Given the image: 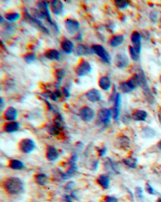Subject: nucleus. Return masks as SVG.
Wrapping results in <instances>:
<instances>
[{"label":"nucleus","mask_w":161,"mask_h":202,"mask_svg":"<svg viewBox=\"0 0 161 202\" xmlns=\"http://www.w3.org/2000/svg\"><path fill=\"white\" fill-rule=\"evenodd\" d=\"M4 187L6 192L11 195H18L23 192L24 185L23 181L17 177H9L4 183Z\"/></svg>","instance_id":"1"},{"label":"nucleus","mask_w":161,"mask_h":202,"mask_svg":"<svg viewBox=\"0 0 161 202\" xmlns=\"http://www.w3.org/2000/svg\"><path fill=\"white\" fill-rule=\"evenodd\" d=\"M137 75L138 78H139V86H141L142 89L144 90V96L148 99V101L152 102L154 98H153V95L151 94V91L150 90V88H149V85H148L147 78L145 77L144 73L143 72L142 69H139L137 73Z\"/></svg>","instance_id":"2"},{"label":"nucleus","mask_w":161,"mask_h":202,"mask_svg":"<svg viewBox=\"0 0 161 202\" xmlns=\"http://www.w3.org/2000/svg\"><path fill=\"white\" fill-rule=\"evenodd\" d=\"M92 71L91 64L85 60H80L75 68V73L77 77H85L89 75Z\"/></svg>","instance_id":"3"},{"label":"nucleus","mask_w":161,"mask_h":202,"mask_svg":"<svg viewBox=\"0 0 161 202\" xmlns=\"http://www.w3.org/2000/svg\"><path fill=\"white\" fill-rule=\"evenodd\" d=\"M91 48H92L94 53L96 54L97 57H99L102 59V61H104L106 63H111V56L103 46H102L100 44H94Z\"/></svg>","instance_id":"4"},{"label":"nucleus","mask_w":161,"mask_h":202,"mask_svg":"<svg viewBox=\"0 0 161 202\" xmlns=\"http://www.w3.org/2000/svg\"><path fill=\"white\" fill-rule=\"evenodd\" d=\"M36 147L35 142L31 138H24L19 143V148L22 152L28 154L33 152V150Z\"/></svg>","instance_id":"5"},{"label":"nucleus","mask_w":161,"mask_h":202,"mask_svg":"<svg viewBox=\"0 0 161 202\" xmlns=\"http://www.w3.org/2000/svg\"><path fill=\"white\" fill-rule=\"evenodd\" d=\"M79 115L83 121L90 122L94 119L95 114L92 108L89 107V106H83L80 108L79 110Z\"/></svg>","instance_id":"6"},{"label":"nucleus","mask_w":161,"mask_h":202,"mask_svg":"<svg viewBox=\"0 0 161 202\" xmlns=\"http://www.w3.org/2000/svg\"><path fill=\"white\" fill-rule=\"evenodd\" d=\"M25 18H26L29 22H31L32 24H34L36 27H38V28H40V30L42 31L43 32H44V33H46V34L50 33L49 30H48L47 27L44 26V24H43V23H42V22H40V21L39 20V19H37V18H36V17H34V16H32L30 14H29V12H28V10H25Z\"/></svg>","instance_id":"7"},{"label":"nucleus","mask_w":161,"mask_h":202,"mask_svg":"<svg viewBox=\"0 0 161 202\" xmlns=\"http://www.w3.org/2000/svg\"><path fill=\"white\" fill-rule=\"evenodd\" d=\"M65 28L68 32L71 35L77 33L80 27V24L77 20H73V19H66L64 21Z\"/></svg>","instance_id":"8"},{"label":"nucleus","mask_w":161,"mask_h":202,"mask_svg":"<svg viewBox=\"0 0 161 202\" xmlns=\"http://www.w3.org/2000/svg\"><path fill=\"white\" fill-rule=\"evenodd\" d=\"M114 64L119 68H124L129 64V58L124 53H118L114 58Z\"/></svg>","instance_id":"9"},{"label":"nucleus","mask_w":161,"mask_h":202,"mask_svg":"<svg viewBox=\"0 0 161 202\" xmlns=\"http://www.w3.org/2000/svg\"><path fill=\"white\" fill-rule=\"evenodd\" d=\"M85 97L91 102H97L102 100V94L97 89H91L85 94Z\"/></svg>","instance_id":"10"},{"label":"nucleus","mask_w":161,"mask_h":202,"mask_svg":"<svg viewBox=\"0 0 161 202\" xmlns=\"http://www.w3.org/2000/svg\"><path fill=\"white\" fill-rule=\"evenodd\" d=\"M97 115L102 122H103L105 124H108L111 122V118L112 117L111 110H109L107 108H102L98 111Z\"/></svg>","instance_id":"11"},{"label":"nucleus","mask_w":161,"mask_h":202,"mask_svg":"<svg viewBox=\"0 0 161 202\" xmlns=\"http://www.w3.org/2000/svg\"><path fill=\"white\" fill-rule=\"evenodd\" d=\"M115 146H117V147H118V148L123 149V150H127L131 146V140L127 136L121 135V136L118 137Z\"/></svg>","instance_id":"12"},{"label":"nucleus","mask_w":161,"mask_h":202,"mask_svg":"<svg viewBox=\"0 0 161 202\" xmlns=\"http://www.w3.org/2000/svg\"><path fill=\"white\" fill-rule=\"evenodd\" d=\"M131 42L134 49L139 54L141 52V34L139 31H133L131 34Z\"/></svg>","instance_id":"13"},{"label":"nucleus","mask_w":161,"mask_h":202,"mask_svg":"<svg viewBox=\"0 0 161 202\" xmlns=\"http://www.w3.org/2000/svg\"><path fill=\"white\" fill-rule=\"evenodd\" d=\"M4 118L9 122H15L18 116V111L13 106H9L4 112Z\"/></svg>","instance_id":"14"},{"label":"nucleus","mask_w":161,"mask_h":202,"mask_svg":"<svg viewBox=\"0 0 161 202\" xmlns=\"http://www.w3.org/2000/svg\"><path fill=\"white\" fill-rule=\"evenodd\" d=\"M51 9L54 15H60V14L63 13V9H64V4L61 1L58 0H53L51 2Z\"/></svg>","instance_id":"15"},{"label":"nucleus","mask_w":161,"mask_h":202,"mask_svg":"<svg viewBox=\"0 0 161 202\" xmlns=\"http://www.w3.org/2000/svg\"><path fill=\"white\" fill-rule=\"evenodd\" d=\"M94 52L92 48H90L85 44H78L76 48V55L77 56H88Z\"/></svg>","instance_id":"16"},{"label":"nucleus","mask_w":161,"mask_h":202,"mask_svg":"<svg viewBox=\"0 0 161 202\" xmlns=\"http://www.w3.org/2000/svg\"><path fill=\"white\" fill-rule=\"evenodd\" d=\"M46 157L49 161H55L59 157V153L53 146H48L46 152Z\"/></svg>","instance_id":"17"},{"label":"nucleus","mask_w":161,"mask_h":202,"mask_svg":"<svg viewBox=\"0 0 161 202\" xmlns=\"http://www.w3.org/2000/svg\"><path fill=\"white\" fill-rule=\"evenodd\" d=\"M20 126L19 122H8L5 123L4 126V131L7 133H13L17 131L20 129Z\"/></svg>","instance_id":"18"},{"label":"nucleus","mask_w":161,"mask_h":202,"mask_svg":"<svg viewBox=\"0 0 161 202\" xmlns=\"http://www.w3.org/2000/svg\"><path fill=\"white\" fill-rule=\"evenodd\" d=\"M60 47H61V49L67 54H71L74 50V43L67 39H64V41L61 42Z\"/></svg>","instance_id":"19"},{"label":"nucleus","mask_w":161,"mask_h":202,"mask_svg":"<svg viewBox=\"0 0 161 202\" xmlns=\"http://www.w3.org/2000/svg\"><path fill=\"white\" fill-rule=\"evenodd\" d=\"M148 118V113L145 110H136L132 114V118L138 122L145 121Z\"/></svg>","instance_id":"20"},{"label":"nucleus","mask_w":161,"mask_h":202,"mask_svg":"<svg viewBox=\"0 0 161 202\" xmlns=\"http://www.w3.org/2000/svg\"><path fill=\"white\" fill-rule=\"evenodd\" d=\"M98 85L99 87L105 91L109 90L111 87V81L110 78H108L106 76L102 77L98 81Z\"/></svg>","instance_id":"21"},{"label":"nucleus","mask_w":161,"mask_h":202,"mask_svg":"<svg viewBox=\"0 0 161 202\" xmlns=\"http://www.w3.org/2000/svg\"><path fill=\"white\" fill-rule=\"evenodd\" d=\"M44 57L50 61H59L60 53L56 49H48L44 52Z\"/></svg>","instance_id":"22"},{"label":"nucleus","mask_w":161,"mask_h":202,"mask_svg":"<svg viewBox=\"0 0 161 202\" xmlns=\"http://www.w3.org/2000/svg\"><path fill=\"white\" fill-rule=\"evenodd\" d=\"M124 41V36L122 35H118V36H114L111 38V40L109 41V44L111 47L115 48L119 46L123 43Z\"/></svg>","instance_id":"23"},{"label":"nucleus","mask_w":161,"mask_h":202,"mask_svg":"<svg viewBox=\"0 0 161 202\" xmlns=\"http://www.w3.org/2000/svg\"><path fill=\"white\" fill-rule=\"evenodd\" d=\"M98 185L103 188V189H106L109 188L110 185V178L107 175H101L98 176V178L97 180Z\"/></svg>","instance_id":"24"},{"label":"nucleus","mask_w":161,"mask_h":202,"mask_svg":"<svg viewBox=\"0 0 161 202\" xmlns=\"http://www.w3.org/2000/svg\"><path fill=\"white\" fill-rule=\"evenodd\" d=\"M77 165L76 164L69 165V168L68 169L67 172L62 175V178L64 179V180H67V179L71 178V177H73V175L77 172Z\"/></svg>","instance_id":"25"},{"label":"nucleus","mask_w":161,"mask_h":202,"mask_svg":"<svg viewBox=\"0 0 161 202\" xmlns=\"http://www.w3.org/2000/svg\"><path fill=\"white\" fill-rule=\"evenodd\" d=\"M9 167L13 170H21L24 168V163L18 159H12L9 163Z\"/></svg>","instance_id":"26"},{"label":"nucleus","mask_w":161,"mask_h":202,"mask_svg":"<svg viewBox=\"0 0 161 202\" xmlns=\"http://www.w3.org/2000/svg\"><path fill=\"white\" fill-rule=\"evenodd\" d=\"M35 180L39 185H45L48 182V176L45 174L40 173L35 176Z\"/></svg>","instance_id":"27"},{"label":"nucleus","mask_w":161,"mask_h":202,"mask_svg":"<svg viewBox=\"0 0 161 202\" xmlns=\"http://www.w3.org/2000/svg\"><path fill=\"white\" fill-rule=\"evenodd\" d=\"M53 124L60 129V131H63L64 128V122L63 120V118L61 117L60 115H57V117L55 118L53 121Z\"/></svg>","instance_id":"28"},{"label":"nucleus","mask_w":161,"mask_h":202,"mask_svg":"<svg viewBox=\"0 0 161 202\" xmlns=\"http://www.w3.org/2000/svg\"><path fill=\"white\" fill-rule=\"evenodd\" d=\"M119 89H121L122 92H123L124 94H129L131 93V91H133L134 89H132L129 82L128 81H124V82H121L119 85Z\"/></svg>","instance_id":"29"},{"label":"nucleus","mask_w":161,"mask_h":202,"mask_svg":"<svg viewBox=\"0 0 161 202\" xmlns=\"http://www.w3.org/2000/svg\"><path fill=\"white\" fill-rule=\"evenodd\" d=\"M123 163L127 165V167L131 168H135L137 166V160L136 159L132 158V157H127L123 159Z\"/></svg>","instance_id":"30"},{"label":"nucleus","mask_w":161,"mask_h":202,"mask_svg":"<svg viewBox=\"0 0 161 202\" xmlns=\"http://www.w3.org/2000/svg\"><path fill=\"white\" fill-rule=\"evenodd\" d=\"M5 18L7 20L10 21V22H15L20 19V15L16 12H10V13H7L5 15Z\"/></svg>","instance_id":"31"},{"label":"nucleus","mask_w":161,"mask_h":202,"mask_svg":"<svg viewBox=\"0 0 161 202\" xmlns=\"http://www.w3.org/2000/svg\"><path fill=\"white\" fill-rule=\"evenodd\" d=\"M114 4L118 9H125L130 6V2L126 0H116L114 1Z\"/></svg>","instance_id":"32"},{"label":"nucleus","mask_w":161,"mask_h":202,"mask_svg":"<svg viewBox=\"0 0 161 202\" xmlns=\"http://www.w3.org/2000/svg\"><path fill=\"white\" fill-rule=\"evenodd\" d=\"M55 76H56V79H57V82H59V84H60V82L62 81V79L64 78L65 76V70L64 68H59L55 72Z\"/></svg>","instance_id":"33"},{"label":"nucleus","mask_w":161,"mask_h":202,"mask_svg":"<svg viewBox=\"0 0 161 202\" xmlns=\"http://www.w3.org/2000/svg\"><path fill=\"white\" fill-rule=\"evenodd\" d=\"M128 50H129V53H130V56H131V59L134 61H139V54L138 53L137 51L134 49V48L133 47V46H129V48H128Z\"/></svg>","instance_id":"34"},{"label":"nucleus","mask_w":161,"mask_h":202,"mask_svg":"<svg viewBox=\"0 0 161 202\" xmlns=\"http://www.w3.org/2000/svg\"><path fill=\"white\" fill-rule=\"evenodd\" d=\"M60 131H60V129L58 127H57L54 124L51 125V126H49V127H48V132L50 135H53V136H57V135H60Z\"/></svg>","instance_id":"35"},{"label":"nucleus","mask_w":161,"mask_h":202,"mask_svg":"<svg viewBox=\"0 0 161 202\" xmlns=\"http://www.w3.org/2000/svg\"><path fill=\"white\" fill-rule=\"evenodd\" d=\"M24 61L27 62V64H31L34 61H36V55L34 52H30V53H27L24 55Z\"/></svg>","instance_id":"36"},{"label":"nucleus","mask_w":161,"mask_h":202,"mask_svg":"<svg viewBox=\"0 0 161 202\" xmlns=\"http://www.w3.org/2000/svg\"><path fill=\"white\" fill-rule=\"evenodd\" d=\"M111 113H112V118H114V120H117L119 118V108L113 107L111 109Z\"/></svg>","instance_id":"37"},{"label":"nucleus","mask_w":161,"mask_h":202,"mask_svg":"<svg viewBox=\"0 0 161 202\" xmlns=\"http://www.w3.org/2000/svg\"><path fill=\"white\" fill-rule=\"evenodd\" d=\"M143 133L144 134H145L146 133V135H144L146 138H152V136H151L150 134H155V132L154 130H152V129H151V128H148V127H146L144 128V130H143Z\"/></svg>","instance_id":"38"},{"label":"nucleus","mask_w":161,"mask_h":202,"mask_svg":"<svg viewBox=\"0 0 161 202\" xmlns=\"http://www.w3.org/2000/svg\"><path fill=\"white\" fill-rule=\"evenodd\" d=\"M117 89H116V87L115 86H114V88H113V91H112V94H111V97H110V101H115V99H116V98H117Z\"/></svg>","instance_id":"39"},{"label":"nucleus","mask_w":161,"mask_h":202,"mask_svg":"<svg viewBox=\"0 0 161 202\" xmlns=\"http://www.w3.org/2000/svg\"><path fill=\"white\" fill-rule=\"evenodd\" d=\"M146 190H147V192H148L149 194H151V195H154L155 193L154 189H153L151 186V185L148 184V183L146 184Z\"/></svg>","instance_id":"40"},{"label":"nucleus","mask_w":161,"mask_h":202,"mask_svg":"<svg viewBox=\"0 0 161 202\" xmlns=\"http://www.w3.org/2000/svg\"><path fill=\"white\" fill-rule=\"evenodd\" d=\"M157 18H158V11H156V10H152V11L151 12V14H150V19L151 20V21H153V22L156 21Z\"/></svg>","instance_id":"41"},{"label":"nucleus","mask_w":161,"mask_h":202,"mask_svg":"<svg viewBox=\"0 0 161 202\" xmlns=\"http://www.w3.org/2000/svg\"><path fill=\"white\" fill-rule=\"evenodd\" d=\"M120 103H121V95L120 94H118L117 98H116L115 101H114V106L116 108H119V106H120Z\"/></svg>","instance_id":"42"},{"label":"nucleus","mask_w":161,"mask_h":202,"mask_svg":"<svg viewBox=\"0 0 161 202\" xmlns=\"http://www.w3.org/2000/svg\"><path fill=\"white\" fill-rule=\"evenodd\" d=\"M62 94L64 96V98H69L70 97V93H69V90L66 87L62 88Z\"/></svg>","instance_id":"43"},{"label":"nucleus","mask_w":161,"mask_h":202,"mask_svg":"<svg viewBox=\"0 0 161 202\" xmlns=\"http://www.w3.org/2000/svg\"><path fill=\"white\" fill-rule=\"evenodd\" d=\"M105 202H118V199L114 196H107L105 198Z\"/></svg>","instance_id":"44"},{"label":"nucleus","mask_w":161,"mask_h":202,"mask_svg":"<svg viewBox=\"0 0 161 202\" xmlns=\"http://www.w3.org/2000/svg\"><path fill=\"white\" fill-rule=\"evenodd\" d=\"M135 193H136V195H137L138 197H142V196H143V191H142V189H140V188H136V189H135Z\"/></svg>","instance_id":"45"},{"label":"nucleus","mask_w":161,"mask_h":202,"mask_svg":"<svg viewBox=\"0 0 161 202\" xmlns=\"http://www.w3.org/2000/svg\"><path fill=\"white\" fill-rule=\"evenodd\" d=\"M62 202H72L70 196L68 195H64L62 198Z\"/></svg>","instance_id":"46"},{"label":"nucleus","mask_w":161,"mask_h":202,"mask_svg":"<svg viewBox=\"0 0 161 202\" xmlns=\"http://www.w3.org/2000/svg\"><path fill=\"white\" fill-rule=\"evenodd\" d=\"M106 148H101L99 149V151H98V153H99V156H103V155L106 154Z\"/></svg>","instance_id":"47"},{"label":"nucleus","mask_w":161,"mask_h":202,"mask_svg":"<svg viewBox=\"0 0 161 202\" xmlns=\"http://www.w3.org/2000/svg\"><path fill=\"white\" fill-rule=\"evenodd\" d=\"M157 147H158V148L160 149V150H161V139H160V141L158 142Z\"/></svg>","instance_id":"48"},{"label":"nucleus","mask_w":161,"mask_h":202,"mask_svg":"<svg viewBox=\"0 0 161 202\" xmlns=\"http://www.w3.org/2000/svg\"><path fill=\"white\" fill-rule=\"evenodd\" d=\"M157 202H161V197H160V198L158 199Z\"/></svg>","instance_id":"49"},{"label":"nucleus","mask_w":161,"mask_h":202,"mask_svg":"<svg viewBox=\"0 0 161 202\" xmlns=\"http://www.w3.org/2000/svg\"><path fill=\"white\" fill-rule=\"evenodd\" d=\"M160 82H161V77H160Z\"/></svg>","instance_id":"50"},{"label":"nucleus","mask_w":161,"mask_h":202,"mask_svg":"<svg viewBox=\"0 0 161 202\" xmlns=\"http://www.w3.org/2000/svg\"><path fill=\"white\" fill-rule=\"evenodd\" d=\"M160 23H161V18H160Z\"/></svg>","instance_id":"51"}]
</instances>
